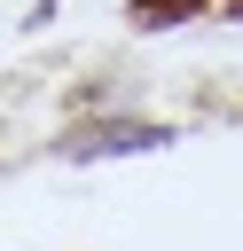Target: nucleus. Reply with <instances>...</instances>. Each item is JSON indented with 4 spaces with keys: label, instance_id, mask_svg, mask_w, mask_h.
<instances>
[{
    "label": "nucleus",
    "instance_id": "nucleus-2",
    "mask_svg": "<svg viewBox=\"0 0 243 251\" xmlns=\"http://www.w3.org/2000/svg\"><path fill=\"white\" fill-rule=\"evenodd\" d=\"M204 0H133V24L141 31H165V24H188Z\"/></svg>",
    "mask_w": 243,
    "mask_h": 251
},
{
    "label": "nucleus",
    "instance_id": "nucleus-1",
    "mask_svg": "<svg viewBox=\"0 0 243 251\" xmlns=\"http://www.w3.org/2000/svg\"><path fill=\"white\" fill-rule=\"evenodd\" d=\"M165 126H86L63 141V157H110V149H157Z\"/></svg>",
    "mask_w": 243,
    "mask_h": 251
}]
</instances>
